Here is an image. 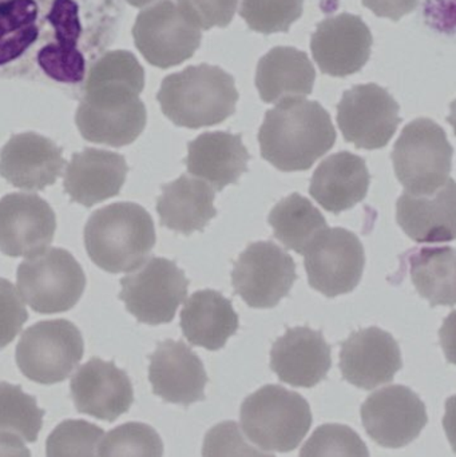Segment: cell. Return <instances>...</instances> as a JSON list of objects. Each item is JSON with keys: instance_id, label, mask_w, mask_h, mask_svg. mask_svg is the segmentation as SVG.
<instances>
[{"instance_id": "6", "label": "cell", "mask_w": 456, "mask_h": 457, "mask_svg": "<svg viewBox=\"0 0 456 457\" xmlns=\"http://www.w3.org/2000/svg\"><path fill=\"white\" fill-rule=\"evenodd\" d=\"M454 149L441 126L427 118L409 123L394 147L395 173L406 193L430 195L450 179Z\"/></svg>"}, {"instance_id": "20", "label": "cell", "mask_w": 456, "mask_h": 457, "mask_svg": "<svg viewBox=\"0 0 456 457\" xmlns=\"http://www.w3.org/2000/svg\"><path fill=\"white\" fill-rule=\"evenodd\" d=\"M63 150L37 133L15 134L0 152V176L21 190L42 192L55 184L66 161Z\"/></svg>"}, {"instance_id": "5", "label": "cell", "mask_w": 456, "mask_h": 457, "mask_svg": "<svg viewBox=\"0 0 456 457\" xmlns=\"http://www.w3.org/2000/svg\"><path fill=\"white\" fill-rule=\"evenodd\" d=\"M241 428L249 442L270 453H292L312 426L304 397L280 386H265L241 405Z\"/></svg>"}, {"instance_id": "10", "label": "cell", "mask_w": 456, "mask_h": 457, "mask_svg": "<svg viewBox=\"0 0 456 457\" xmlns=\"http://www.w3.org/2000/svg\"><path fill=\"white\" fill-rule=\"evenodd\" d=\"M133 37L139 53L150 64L169 69L195 55L203 32L177 3L161 0L138 13Z\"/></svg>"}, {"instance_id": "32", "label": "cell", "mask_w": 456, "mask_h": 457, "mask_svg": "<svg viewBox=\"0 0 456 457\" xmlns=\"http://www.w3.org/2000/svg\"><path fill=\"white\" fill-rule=\"evenodd\" d=\"M37 18L34 0L0 2V66L15 61L37 40Z\"/></svg>"}, {"instance_id": "38", "label": "cell", "mask_w": 456, "mask_h": 457, "mask_svg": "<svg viewBox=\"0 0 456 457\" xmlns=\"http://www.w3.org/2000/svg\"><path fill=\"white\" fill-rule=\"evenodd\" d=\"M203 457H275L249 445L236 421L217 424L203 439Z\"/></svg>"}, {"instance_id": "30", "label": "cell", "mask_w": 456, "mask_h": 457, "mask_svg": "<svg viewBox=\"0 0 456 457\" xmlns=\"http://www.w3.org/2000/svg\"><path fill=\"white\" fill-rule=\"evenodd\" d=\"M402 263L418 292L431 305H454L456 255L452 247H415L403 255Z\"/></svg>"}, {"instance_id": "12", "label": "cell", "mask_w": 456, "mask_h": 457, "mask_svg": "<svg viewBox=\"0 0 456 457\" xmlns=\"http://www.w3.org/2000/svg\"><path fill=\"white\" fill-rule=\"evenodd\" d=\"M398 102L386 88L369 83L345 91L337 106L343 136L361 149H382L401 123Z\"/></svg>"}, {"instance_id": "18", "label": "cell", "mask_w": 456, "mask_h": 457, "mask_svg": "<svg viewBox=\"0 0 456 457\" xmlns=\"http://www.w3.org/2000/svg\"><path fill=\"white\" fill-rule=\"evenodd\" d=\"M402 365L398 343L390 333L379 328L352 333L343 343L340 352L343 378L366 391L391 383Z\"/></svg>"}, {"instance_id": "14", "label": "cell", "mask_w": 456, "mask_h": 457, "mask_svg": "<svg viewBox=\"0 0 456 457\" xmlns=\"http://www.w3.org/2000/svg\"><path fill=\"white\" fill-rule=\"evenodd\" d=\"M361 421L369 436L385 448H402L414 442L427 424L425 403L411 389L391 386L367 397Z\"/></svg>"}, {"instance_id": "21", "label": "cell", "mask_w": 456, "mask_h": 457, "mask_svg": "<svg viewBox=\"0 0 456 457\" xmlns=\"http://www.w3.org/2000/svg\"><path fill=\"white\" fill-rule=\"evenodd\" d=\"M331 346L323 333L311 328H291L273 344L270 368L280 381L297 388H312L331 370Z\"/></svg>"}, {"instance_id": "41", "label": "cell", "mask_w": 456, "mask_h": 457, "mask_svg": "<svg viewBox=\"0 0 456 457\" xmlns=\"http://www.w3.org/2000/svg\"><path fill=\"white\" fill-rule=\"evenodd\" d=\"M367 8L379 18L399 21L407 13L412 12L419 4V0H361Z\"/></svg>"}, {"instance_id": "3", "label": "cell", "mask_w": 456, "mask_h": 457, "mask_svg": "<svg viewBox=\"0 0 456 457\" xmlns=\"http://www.w3.org/2000/svg\"><path fill=\"white\" fill-rule=\"evenodd\" d=\"M157 99L174 125L200 129L228 120L236 112L238 93L232 75L203 63L166 77Z\"/></svg>"}, {"instance_id": "13", "label": "cell", "mask_w": 456, "mask_h": 457, "mask_svg": "<svg viewBox=\"0 0 456 457\" xmlns=\"http://www.w3.org/2000/svg\"><path fill=\"white\" fill-rule=\"evenodd\" d=\"M311 287L328 297L352 292L363 274V245L344 228H326L305 250Z\"/></svg>"}, {"instance_id": "25", "label": "cell", "mask_w": 456, "mask_h": 457, "mask_svg": "<svg viewBox=\"0 0 456 457\" xmlns=\"http://www.w3.org/2000/svg\"><path fill=\"white\" fill-rule=\"evenodd\" d=\"M369 179L363 158L343 152L331 155L319 166L311 181L310 193L326 211L342 213L366 198Z\"/></svg>"}, {"instance_id": "37", "label": "cell", "mask_w": 456, "mask_h": 457, "mask_svg": "<svg viewBox=\"0 0 456 457\" xmlns=\"http://www.w3.org/2000/svg\"><path fill=\"white\" fill-rule=\"evenodd\" d=\"M299 457H369V453L350 427L324 424L303 445Z\"/></svg>"}, {"instance_id": "7", "label": "cell", "mask_w": 456, "mask_h": 457, "mask_svg": "<svg viewBox=\"0 0 456 457\" xmlns=\"http://www.w3.org/2000/svg\"><path fill=\"white\" fill-rule=\"evenodd\" d=\"M21 300L37 313L53 314L77 305L86 287L82 266L61 247L27 258L16 273Z\"/></svg>"}, {"instance_id": "8", "label": "cell", "mask_w": 456, "mask_h": 457, "mask_svg": "<svg viewBox=\"0 0 456 457\" xmlns=\"http://www.w3.org/2000/svg\"><path fill=\"white\" fill-rule=\"evenodd\" d=\"M85 352L79 329L67 320H48L24 330L16 346V364L29 380L62 383L77 370Z\"/></svg>"}, {"instance_id": "23", "label": "cell", "mask_w": 456, "mask_h": 457, "mask_svg": "<svg viewBox=\"0 0 456 457\" xmlns=\"http://www.w3.org/2000/svg\"><path fill=\"white\" fill-rule=\"evenodd\" d=\"M396 219L410 238L422 244L454 241L456 236V187L450 179L430 195L403 193L396 206Z\"/></svg>"}, {"instance_id": "2", "label": "cell", "mask_w": 456, "mask_h": 457, "mask_svg": "<svg viewBox=\"0 0 456 457\" xmlns=\"http://www.w3.org/2000/svg\"><path fill=\"white\" fill-rule=\"evenodd\" d=\"M336 131L318 102L289 99L265 115L260 128L261 155L281 171H303L334 147Z\"/></svg>"}, {"instance_id": "33", "label": "cell", "mask_w": 456, "mask_h": 457, "mask_svg": "<svg viewBox=\"0 0 456 457\" xmlns=\"http://www.w3.org/2000/svg\"><path fill=\"white\" fill-rule=\"evenodd\" d=\"M45 411L21 386L0 383V434H10L26 443H35L42 429Z\"/></svg>"}, {"instance_id": "31", "label": "cell", "mask_w": 456, "mask_h": 457, "mask_svg": "<svg viewBox=\"0 0 456 457\" xmlns=\"http://www.w3.org/2000/svg\"><path fill=\"white\" fill-rule=\"evenodd\" d=\"M268 221L276 238L299 254H304L308 246L328 228L323 214L300 195L280 201L270 212Z\"/></svg>"}, {"instance_id": "40", "label": "cell", "mask_w": 456, "mask_h": 457, "mask_svg": "<svg viewBox=\"0 0 456 457\" xmlns=\"http://www.w3.org/2000/svg\"><path fill=\"white\" fill-rule=\"evenodd\" d=\"M29 320L26 306L16 287L0 278V349L15 340Z\"/></svg>"}, {"instance_id": "24", "label": "cell", "mask_w": 456, "mask_h": 457, "mask_svg": "<svg viewBox=\"0 0 456 457\" xmlns=\"http://www.w3.org/2000/svg\"><path fill=\"white\" fill-rule=\"evenodd\" d=\"M249 158L241 136L216 131L201 134L190 142L185 163L195 179L220 192L228 185L237 184L248 170Z\"/></svg>"}, {"instance_id": "17", "label": "cell", "mask_w": 456, "mask_h": 457, "mask_svg": "<svg viewBox=\"0 0 456 457\" xmlns=\"http://www.w3.org/2000/svg\"><path fill=\"white\" fill-rule=\"evenodd\" d=\"M71 396L78 412L99 420H117L130 410L134 391L125 370L94 357L72 376Z\"/></svg>"}, {"instance_id": "26", "label": "cell", "mask_w": 456, "mask_h": 457, "mask_svg": "<svg viewBox=\"0 0 456 457\" xmlns=\"http://www.w3.org/2000/svg\"><path fill=\"white\" fill-rule=\"evenodd\" d=\"M316 71L307 54L294 47H275L260 59L256 87L262 101L281 104L312 93Z\"/></svg>"}, {"instance_id": "35", "label": "cell", "mask_w": 456, "mask_h": 457, "mask_svg": "<svg viewBox=\"0 0 456 457\" xmlns=\"http://www.w3.org/2000/svg\"><path fill=\"white\" fill-rule=\"evenodd\" d=\"M104 431L86 420L62 421L46 442L47 457H98Z\"/></svg>"}, {"instance_id": "9", "label": "cell", "mask_w": 456, "mask_h": 457, "mask_svg": "<svg viewBox=\"0 0 456 457\" xmlns=\"http://www.w3.org/2000/svg\"><path fill=\"white\" fill-rule=\"evenodd\" d=\"M120 287V300L139 322L160 325L173 321L189 281L173 261L152 257L123 277Z\"/></svg>"}, {"instance_id": "36", "label": "cell", "mask_w": 456, "mask_h": 457, "mask_svg": "<svg viewBox=\"0 0 456 457\" xmlns=\"http://www.w3.org/2000/svg\"><path fill=\"white\" fill-rule=\"evenodd\" d=\"M304 0H243L240 15L260 34L286 32L300 19Z\"/></svg>"}, {"instance_id": "1", "label": "cell", "mask_w": 456, "mask_h": 457, "mask_svg": "<svg viewBox=\"0 0 456 457\" xmlns=\"http://www.w3.org/2000/svg\"><path fill=\"white\" fill-rule=\"evenodd\" d=\"M145 71L129 51L104 54L88 70L75 122L83 138L122 147L133 144L146 126V107L139 99Z\"/></svg>"}, {"instance_id": "15", "label": "cell", "mask_w": 456, "mask_h": 457, "mask_svg": "<svg viewBox=\"0 0 456 457\" xmlns=\"http://www.w3.org/2000/svg\"><path fill=\"white\" fill-rule=\"evenodd\" d=\"M372 34L352 13L329 16L319 23L311 50L319 69L331 77H348L361 71L371 56Z\"/></svg>"}, {"instance_id": "42", "label": "cell", "mask_w": 456, "mask_h": 457, "mask_svg": "<svg viewBox=\"0 0 456 457\" xmlns=\"http://www.w3.org/2000/svg\"><path fill=\"white\" fill-rule=\"evenodd\" d=\"M0 457H31V453L19 437L0 434Z\"/></svg>"}, {"instance_id": "22", "label": "cell", "mask_w": 456, "mask_h": 457, "mask_svg": "<svg viewBox=\"0 0 456 457\" xmlns=\"http://www.w3.org/2000/svg\"><path fill=\"white\" fill-rule=\"evenodd\" d=\"M128 171L122 155L87 147L72 154L64 173V192L72 203L91 208L120 195Z\"/></svg>"}, {"instance_id": "4", "label": "cell", "mask_w": 456, "mask_h": 457, "mask_svg": "<svg viewBox=\"0 0 456 457\" xmlns=\"http://www.w3.org/2000/svg\"><path fill=\"white\" fill-rule=\"evenodd\" d=\"M155 245L154 222L142 206L117 203L94 212L85 227L88 257L102 270H136Z\"/></svg>"}, {"instance_id": "39", "label": "cell", "mask_w": 456, "mask_h": 457, "mask_svg": "<svg viewBox=\"0 0 456 457\" xmlns=\"http://www.w3.org/2000/svg\"><path fill=\"white\" fill-rule=\"evenodd\" d=\"M237 3L238 0H177V5L201 29L229 26Z\"/></svg>"}, {"instance_id": "27", "label": "cell", "mask_w": 456, "mask_h": 457, "mask_svg": "<svg viewBox=\"0 0 456 457\" xmlns=\"http://www.w3.org/2000/svg\"><path fill=\"white\" fill-rule=\"evenodd\" d=\"M48 21L55 29L56 43L43 47L37 63L43 71L62 83L82 82L86 74L85 58L78 51L80 23L74 0H55L48 13Z\"/></svg>"}, {"instance_id": "43", "label": "cell", "mask_w": 456, "mask_h": 457, "mask_svg": "<svg viewBox=\"0 0 456 457\" xmlns=\"http://www.w3.org/2000/svg\"><path fill=\"white\" fill-rule=\"evenodd\" d=\"M129 4L133 5V7H145V5L149 4V3L154 2V0H126Z\"/></svg>"}, {"instance_id": "11", "label": "cell", "mask_w": 456, "mask_h": 457, "mask_svg": "<svg viewBox=\"0 0 456 457\" xmlns=\"http://www.w3.org/2000/svg\"><path fill=\"white\" fill-rule=\"evenodd\" d=\"M294 258L273 242L249 245L233 268L236 293L252 308L278 305L296 281Z\"/></svg>"}, {"instance_id": "29", "label": "cell", "mask_w": 456, "mask_h": 457, "mask_svg": "<svg viewBox=\"0 0 456 457\" xmlns=\"http://www.w3.org/2000/svg\"><path fill=\"white\" fill-rule=\"evenodd\" d=\"M214 189L203 179L182 176L163 185L157 212L163 227L189 236L203 230L217 214Z\"/></svg>"}, {"instance_id": "19", "label": "cell", "mask_w": 456, "mask_h": 457, "mask_svg": "<svg viewBox=\"0 0 456 457\" xmlns=\"http://www.w3.org/2000/svg\"><path fill=\"white\" fill-rule=\"evenodd\" d=\"M153 392L171 404L187 405L205 400L208 375L200 357L182 341L158 344L150 356Z\"/></svg>"}, {"instance_id": "34", "label": "cell", "mask_w": 456, "mask_h": 457, "mask_svg": "<svg viewBox=\"0 0 456 457\" xmlns=\"http://www.w3.org/2000/svg\"><path fill=\"white\" fill-rule=\"evenodd\" d=\"M163 443L154 428L144 423H126L104 435L98 457H162Z\"/></svg>"}, {"instance_id": "28", "label": "cell", "mask_w": 456, "mask_h": 457, "mask_svg": "<svg viewBox=\"0 0 456 457\" xmlns=\"http://www.w3.org/2000/svg\"><path fill=\"white\" fill-rule=\"evenodd\" d=\"M181 328L193 345L219 351L237 332L238 316L224 295L214 290H201L185 303Z\"/></svg>"}, {"instance_id": "16", "label": "cell", "mask_w": 456, "mask_h": 457, "mask_svg": "<svg viewBox=\"0 0 456 457\" xmlns=\"http://www.w3.org/2000/svg\"><path fill=\"white\" fill-rule=\"evenodd\" d=\"M51 206L37 195L12 193L0 200V250L10 257H34L55 234Z\"/></svg>"}]
</instances>
